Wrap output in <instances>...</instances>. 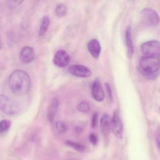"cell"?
<instances>
[{"label":"cell","instance_id":"30bf717a","mask_svg":"<svg viewBox=\"0 0 160 160\" xmlns=\"http://www.w3.org/2000/svg\"><path fill=\"white\" fill-rule=\"evenodd\" d=\"M92 93L93 98L98 102H102L104 99L105 94L103 89L100 81L95 80L93 83L92 89Z\"/></svg>","mask_w":160,"mask_h":160},{"label":"cell","instance_id":"ffe728a7","mask_svg":"<svg viewBox=\"0 0 160 160\" xmlns=\"http://www.w3.org/2000/svg\"><path fill=\"white\" fill-rule=\"evenodd\" d=\"M11 125V122L8 120H3L0 122V132H3L8 130Z\"/></svg>","mask_w":160,"mask_h":160},{"label":"cell","instance_id":"9a60e30c","mask_svg":"<svg viewBox=\"0 0 160 160\" xmlns=\"http://www.w3.org/2000/svg\"><path fill=\"white\" fill-rule=\"evenodd\" d=\"M49 23H50V20L49 18L47 16H45L42 20V24L39 30V36H43L46 34L49 27Z\"/></svg>","mask_w":160,"mask_h":160},{"label":"cell","instance_id":"2e32d148","mask_svg":"<svg viewBox=\"0 0 160 160\" xmlns=\"http://www.w3.org/2000/svg\"><path fill=\"white\" fill-rule=\"evenodd\" d=\"M67 6L64 3H60L55 9V14L58 17H62L67 13Z\"/></svg>","mask_w":160,"mask_h":160},{"label":"cell","instance_id":"e0dca14e","mask_svg":"<svg viewBox=\"0 0 160 160\" xmlns=\"http://www.w3.org/2000/svg\"><path fill=\"white\" fill-rule=\"evenodd\" d=\"M66 144L67 146L73 148L74 149L79 152H83L85 150V147L84 145L77 142H73L71 140H67L66 141Z\"/></svg>","mask_w":160,"mask_h":160},{"label":"cell","instance_id":"8fae6325","mask_svg":"<svg viewBox=\"0 0 160 160\" xmlns=\"http://www.w3.org/2000/svg\"><path fill=\"white\" fill-rule=\"evenodd\" d=\"M88 50L93 58L98 59L101 52L100 42L96 39H92L89 41L88 45Z\"/></svg>","mask_w":160,"mask_h":160},{"label":"cell","instance_id":"6da1fadb","mask_svg":"<svg viewBox=\"0 0 160 160\" xmlns=\"http://www.w3.org/2000/svg\"><path fill=\"white\" fill-rule=\"evenodd\" d=\"M8 83L11 91L14 94L22 96L29 91L31 81L29 76L26 72L17 70L10 75Z\"/></svg>","mask_w":160,"mask_h":160},{"label":"cell","instance_id":"277c9868","mask_svg":"<svg viewBox=\"0 0 160 160\" xmlns=\"http://www.w3.org/2000/svg\"><path fill=\"white\" fill-rule=\"evenodd\" d=\"M140 19L144 25L149 28L157 27L159 24V15L156 11L151 8H145L140 13Z\"/></svg>","mask_w":160,"mask_h":160},{"label":"cell","instance_id":"4fadbf2b","mask_svg":"<svg viewBox=\"0 0 160 160\" xmlns=\"http://www.w3.org/2000/svg\"><path fill=\"white\" fill-rule=\"evenodd\" d=\"M59 105V102L57 98H54L51 101L48 110L47 118L50 122L54 120L55 114Z\"/></svg>","mask_w":160,"mask_h":160},{"label":"cell","instance_id":"d6986e66","mask_svg":"<svg viewBox=\"0 0 160 160\" xmlns=\"http://www.w3.org/2000/svg\"><path fill=\"white\" fill-rule=\"evenodd\" d=\"M78 109L80 112L87 113L90 110V107L88 102H82L78 105Z\"/></svg>","mask_w":160,"mask_h":160},{"label":"cell","instance_id":"3957f363","mask_svg":"<svg viewBox=\"0 0 160 160\" xmlns=\"http://www.w3.org/2000/svg\"><path fill=\"white\" fill-rule=\"evenodd\" d=\"M0 110L7 115H13L19 112L20 107L11 97L5 94H0Z\"/></svg>","mask_w":160,"mask_h":160},{"label":"cell","instance_id":"7a4b0ae2","mask_svg":"<svg viewBox=\"0 0 160 160\" xmlns=\"http://www.w3.org/2000/svg\"><path fill=\"white\" fill-rule=\"evenodd\" d=\"M159 68L160 58L143 56L139 60V72L147 79H156L159 75Z\"/></svg>","mask_w":160,"mask_h":160},{"label":"cell","instance_id":"5b68a950","mask_svg":"<svg viewBox=\"0 0 160 160\" xmlns=\"http://www.w3.org/2000/svg\"><path fill=\"white\" fill-rule=\"evenodd\" d=\"M141 50L145 57L160 58V42L156 40L146 42L141 45Z\"/></svg>","mask_w":160,"mask_h":160},{"label":"cell","instance_id":"9c48e42d","mask_svg":"<svg viewBox=\"0 0 160 160\" xmlns=\"http://www.w3.org/2000/svg\"><path fill=\"white\" fill-rule=\"evenodd\" d=\"M35 57L34 49L30 47L26 46L23 48L20 51L19 58L23 63H30L33 60Z\"/></svg>","mask_w":160,"mask_h":160},{"label":"cell","instance_id":"ba28073f","mask_svg":"<svg viewBox=\"0 0 160 160\" xmlns=\"http://www.w3.org/2000/svg\"><path fill=\"white\" fill-rule=\"evenodd\" d=\"M111 128L114 134L121 138L123 134V125L118 111H115L111 119Z\"/></svg>","mask_w":160,"mask_h":160},{"label":"cell","instance_id":"cb8c5ba5","mask_svg":"<svg viewBox=\"0 0 160 160\" xmlns=\"http://www.w3.org/2000/svg\"><path fill=\"white\" fill-rule=\"evenodd\" d=\"M106 88L107 92L108 94V97L110 101H112L113 100V97H112V91H111V88L109 84H106Z\"/></svg>","mask_w":160,"mask_h":160},{"label":"cell","instance_id":"44dd1931","mask_svg":"<svg viewBox=\"0 0 160 160\" xmlns=\"http://www.w3.org/2000/svg\"><path fill=\"white\" fill-rule=\"evenodd\" d=\"M23 2V1H11L8 2V5L9 8L11 9L16 8L18 6L20 5V4Z\"/></svg>","mask_w":160,"mask_h":160},{"label":"cell","instance_id":"d4e9b609","mask_svg":"<svg viewBox=\"0 0 160 160\" xmlns=\"http://www.w3.org/2000/svg\"><path fill=\"white\" fill-rule=\"evenodd\" d=\"M2 48V42L1 40V39H0V50Z\"/></svg>","mask_w":160,"mask_h":160},{"label":"cell","instance_id":"7c38bea8","mask_svg":"<svg viewBox=\"0 0 160 160\" xmlns=\"http://www.w3.org/2000/svg\"><path fill=\"white\" fill-rule=\"evenodd\" d=\"M111 119L107 114H104L101 120V128L102 133L105 137H108L111 129Z\"/></svg>","mask_w":160,"mask_h":160},{"label":"cell","instance_id":"8992f818","mask_svg":"<svg viewBox=\"0 0 160 160\" xmlns=\"http://www.w3.org/2000/svg\"><path fill=\"white\" fill-rule=\"evenodd\" d=\"M68 72L74 76L82 78H87L92 75L91 71L89 68L79 64L70 66L68 69Z\"/></svg>","mask_w":160,"mask_h":160},{"label":"cell","instance_id":"5bb4252c","mask_svg":"<svg viewBox=\"0 0 160 160\" xmlns=\"http://www.w3.org/2000/svg\"><path fill=\"white\" fill-rule=\"evenodd\" d=\"M125 42L127 46L128 57L129 58H132L133 54L134 47L132 40V31L130 27L127 28L125 32Z\"/></svg>","mask_w":160,"mask_h":160},{"label":"cell","instance_id":"52a82bcc","mask_svg":"<svg viewBox=\"0 0 160 160\" xmlns=\"http://www.w3.org/2000/svg\"><path fill=\"white\" fill-rule=\"evenodd\" d=\"M71 58L66 51L59 50L56 52L53 58L54 64L60 68H64L69 64Z\"/></svg>","mask_w":160,"mask_h":160},{"label":"cell","instance_id":"7402d4cb","mask_svg":"<svg viewBox=\"0 0 160 160\" xmlns=\"http://www.w3.org/2000/svg\"><path fill=\"white\" fill-rule=\"evenodd\" d=\"M98 115L97 113H95L92 116V119L91 126L92 128H95L97 125V122H98Z\"/></svg>","mask_w":160,"mask_h":160},{"label":"cell","instance_id":"603a6c76","mask_svg":"<svg viewBox=\"0 0 160 160\" xmlns=\"http://www.w3.org/2000/svg\"><path fill=\"white\" fill-rule=\"evenodd\" d=\"M89 140L92 145L95 146L98 142V138L94 134L92 133L89 136Z\"/></svg>","mask_w":160,"mask_h":160},{"label":"cell","instance_id":"ac0fdd59","mask_svg":"<svg viewBox=\"0 0 160 160\" xmlns=\"http://www.w3.org/2000/svg\"><path fill=\"white\" fill-rule=\"evenodd\" d=\"M56 127L58 132L60 133L65 132L67 129V125L65 122L62 121H59L56 122Z\"/></svg>","mask_w":160,"mask_h":160}]
</instances>
